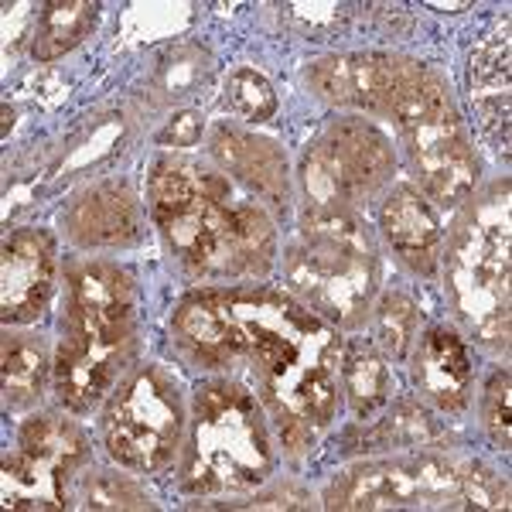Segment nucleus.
<instances>
[{
  "label": "nucleus",
  "instance_id": "nucleus-1",
  "mask_svg": "<svg viewBox=\"0 0 512 512\" xmlns=\"http://www.w3.org/2000/svg\"><path fill=\"white\" fill-rule=\"evenodd\" d=\"M246 332L256 393L274 417L284 448L301 458L315 451V431L328 427L342 390V338L291 294L270 287L219 291Z\"/></svg>",
  "mask_w": 512,
  "mask_h": 512
},
{
  "label": "nucleus",
  "instance_id": "nucleus-2",
  "mask_svg": "<svg viewBox=\"0 0 512 512\" xmlns=\"http://www.w3.org/2000/svg\"><path fill=\"white\" fill-rule=\"evenodd\" d=\"M151 216L171 253L195 277H263L274 267V222L256 202L236 198L219 171L161 161L147 181Z\"/></svg>",
  "mask_w": 512,
  "mask_h": 512
},
{
  "label": "nucleus",
  "instance_id": "nucleus-3",
  "mask_svg": "<svg viewBox=\"0 0 512 512\" xmlns=\"http://www.w3.org/2000/svg\"><path fill=\"white\" fill-rule=\"evenodd\" d=\"M134 284L113 263H82L69 277L62 345L55 355V393L86 414L113 390L137 345Z\"/></svg>",
  "mask_w": 512,
  "mask_h": 512
},
{
  "label": "nucleus",
  "instance_id": "nucleus-4",
  "mask_svg": "<svg viewBox=\"0 0 512 512\" xmlns=\"http://www.w3.org/2000/svg\"><path fill=\"white\" fill-rule=\"evenodd\" d=\"M270 475L274 444L253 393L229 379L198 386L192 448L181 468V489L188 495L250 492Z\"/></svg>",
  "mask_w": 512,
  "mask_h": 512
},
{
  "label": "nucleus",
  "instance_id": "nucleus-5",
  "mask_svg": "<svg viewBox=\"0 0 512 512\" xmlns=\"http://www.w3.org/2000/svg\"><path fill=\"white\" fill-rule=\"evenodd\" d=\"M294 291L311 304L355 325L379 280L376 250L362 222L345 205H311L304 219V236L287 260Z\"/></svg>",
  "mask_w": 512,
  "mask_h": 512
},
{
  "label": "nucleus",
  "instance_id": "nucleus-6",
  "mask_svg": "<svg viewBox=\"0 0 512 512\" xmlns=\"http://www.w3.org/2000/svg\"><path fill=\"white\" fill-rule=\"evenodd\" d=\"M448 291L472 335L492 345L509 338V188L495 185L461 219L448 250Z\"/></svg>",
  "mask_w": 512,
  "mask_h": 512
},
{
  "label": "nucleus",
  "instance_id": "nucleus-7",
  "mask_svg": "<svg viewBox=\"0 0 512 512\" xmlns=\"http://www.w3.org/2000/svg\"><path fill=\"white\" fill-rule=\"evenodd\" d=\"M396 120L424 192L441 205L465 202L478 181V154L444 79L427 69Z\"/></svg>",
  "mask_w": 512,
  "mask_h": 512
},
{
  "label": "nucleus",
  "instance_id": "nucleus-8",
  "mask_svg": "<svg viewBox=\"0 0 512 512\" xmlns=\"http://www.w3.org/2000/svg\"><path fill=\"white\" fill-rule=\"evenodd\" d=\"M185 434L178 383L161 366L137 369L113 393L103 417L106 451L130 472L154 475L175 461Z\"/></svg>",
  "mask_w": 512,
  "mask_h": 512
},
{
  "label": "nucleus",
  "instance_id": "nucleus-9",
  "mask_svg": "<svg viewBox=\"0 0 512 512\" xmlns=\"http://www.w3.org/2000/svg\"><path fill=\"white\" fill-rule=\"evenodd\" d=\"M461 499H465V468L441 454L369 461L345 472L325 495L332 509H400L420 502L458 506Z\"/></svg>",
  "mask_w": 512,
  "mask_h": 512
},
{
  "label": "nucleus",
  "instance_id": "nucleus-10",
  "mask_svg": "<svg viewBox=\"0 0 512 512\" xmlns=\"http://www.w3.org/2000/svg\"><path fill=\"white\" fill-rule=\"evenodd\" d=\"M86 437L72 420L41 414L21 424L18 448L4 454L7 509H59L65 482L86 461Z\"/></svg>",
  "mask_w": 512,
  "mask_h": 512
},
{
  "label": "nucleus",
  "instance_id": "nucleus-11",
  "mask_svg": "<svg viewBox=\"0 0 512 512\" xmlns=\"http://www.w3.org/2000/svg\"><path fill=\"white\" fill-rule=\"evenodd\" d=\"M393 175V151L376 127L342 120L325 130L304 161L315 205H352L373 198Z\"/></svg>",
  "mask_w": 512,
  "mask_h": 512
},
{
  "label": "nucleus",
  "instance_id": "nucleus-12",
  "mask_svg": "<svg viewBox=\"0 0 512 512\" xmlns=\"http://www.w3.org/2000/svg\"><path fill=\"white\" fill-rule=\"evenodd\" d=\"M427 65L400 55L379 52H352V55H325L308 69L311 89L335 106H355L373 117H400L403 106L414 99Z\"/></svg>",
  "mask_w": 512,
  "mask_h": 512
},
{
  "label": "nucleus",
  "instance_id": "nucleus-13",
  "mask_svg": "<svg viewBox=\"0 0 512 512\" xmlns=\"http://www.w3.org/2000/svg\"><path fill=\"white\" fill-rule=\"evenodd\" d=\"M55 287V246L41 229H18L4 243L0 267V318L28 325L41 318Z\"/></svg>",
  "mask_w": 512,
  "mask_h": 512
},
{
  "label": "nucleus",
  "instance_id": "nucleus-14",
  "mask_svg": "<svg viewBox=\"0 0 512 512\" xmlns=\"http://www.w3.org/2000/svg\"><path fill=\"white\" fill-rule=\"evenodd\" d=\"M509 89V18H502L475 45L472 65H468V93H472L478 127L485 130V137L502 158H509Z\"/></svg>",
  "mask_w": 512,
  "mask_h": 512
},
{
  "label": "nucleus",
  "instance_id": "nucleus-15",
  "mask_svg": "<svg viewBox=\"0 0 512 512\" xmlns=\"http://www.w3.org/2000/svg\"><path fill=\"white\" fill-rule=\"evenodd\" d=\"M175 335L181 349L192 355L195 362H205L209 369L246 359V332L229 315L219 291L185 297L175 311Z\"/></svg>",
  "mask_w": 512,
  "mask_h": 512
},
{
  "label": "nucleus",
  "instance_id": "nucleus-16",
  "mask_svg": "<svg viewBox=\"0 0 512 512\" xmlns=\"http://www.w3.org/2000/svg\"><path fill=\"white\" fill-rule=\"evenodd\" d=\"M414 383L434 407L458 414L472 393V359L451 328H431L417 342L414 352Z\"/></svg>",
  "mask_w": 512,
  "mask_h": 512
},
{
  "label": "nucleus",
  "instance_id": "nucleus-17",
  "mask_svg": "<svg viewBox=\"0 0 512 512\" xmlns=\"http://www.w3.org/2000/svg\"><path fill=\"white\" fill-rule=\"evenodd\" d=\"M212 158L226 171H233L243 185H250L263 202L277 205V209L287 205L291 185H287V161L277 144L246 134V130L219 127L212 134Z\"/></svg>",
  "mask_w": 512,
  "mask_h": 512
},
{
  "label": "nucleus",
  "instance_id": "nucleus-18",
  "mask_svg": "<svg viewBox=\"0 0 512 512\" xmlns=\"http://www.w3.org/2000/svg\"><path fill=\"white\" fill-rule=\"evenodd\" d=\"M69 236L82 250L127 246L140 236V212L127 188L96 185L69 209Z\"/></svg>",
  "mask_w": 512,
  "mask_h": 512
},
{
  "label": "nucleus",
  "instance_id": "nucleus-19",
  "mask_svg": "<svg viewBox=\"0 0 512 512\" xmlns=\"http://www.w3.org/2000/svg\"><path fill=\"white\" fill-rule=\"evenodd\" d=\"M383 233L403 263L417 274H434L441 256V219L414 188L400 185L383 205Z\"/></svg>",
  "mask_w": 512,
  "mask_h": 512
},
{
  "label": "nucleus",
  "instance_id": "nucleus-20",
  "mask_svg": "<svg viewBox=\"0 0 512 512\" xmlns=\"http://www.w3.org/2000/svg\"><path fill=\"white\" fill-rule=\"evenodd\" d=\"M96 18H99V4H89V0H52L38 14L31 55L38 62L62 59L79 41L89 38V31L96 28Z\"/></svg>",
  "mask_w": 512,
  "mask_h": 512
},
{
  "label": "nucleus",
  "instance_id": "nucleus-21",
  "mask_svg": "<svg viewBox=\"0 0 512 512\" xmlns=\"http://www.w3.org/2000/svg\"><path fill=\"white\" fill-rule=\"evenodd\" d=\"M342 390L352 403L355 417H373L379 407L390 403L393 376L386 359L369 342L342 345Z\"/></svg>",
  "mask_w": 512,
  "mask_h": 512
},
{
  "label": "nucleus",
  "instance_id": "nucleus-22",
  "mask_svg": "<svg viewBox=\"0 0 512 512\" xmlns=\"http://www.w3.org/2000/svg\"><path fill=\"white\" fill-rule=\"evenodd\" d=\"M48 376V349L35 335L4 338V403L7 410H28L41 396Z\"/></svg>",
  "mask_w": 512,
  "mask_h": 512
},
{
  "label": "nucleus",
  "instance_id": "nucleus-23",
  "mask_svg": "<svg viewBox=\"0 0 512 512\" xmlns=\"http://www.w3.org/2000/svg\"><path fill=\"white\" fill-rule=\"evenodd\" d=\"M441 434V427L434 424L420 403L400 400L393 407V414L379 420L376 427H369L362 434V451H393V448H424L427 441Z\"/></svg>",
  "mask_w": 512,
  "mask_h": 512
},
{
  "label": "nucleus",
  "instance_id": "nucleus-24",
  "mask_svg": "<svg viewBox=\"0 0 512 512\" xmlns=\"http://www.w3.org/2000/svg\"><path fill=\"white\" fill-rule=\"evenodd\" d=\"M417 335V304L407 294H386L376 308V338L393 359H403Z\"/></svg>",
  "mask_w": 512,
  "mask_h": 512
},
{
  "label": "nucleus",
  "instance_id": "nucleus-25",
  "mask_svg": "<svg viewBox=\"0 0 512 512\" xmlns=\"http://www.w3.org/2000/svg\"><path fill=\"white\" fill-rule=\"evenodd\" d=\"M229 99L246 120H270L277 113V93L267 82V76H260L250 65H239V69L229 76Z\"/></svg>",
  "mask_w": 512,
  "mask_h": 512
},
{
  "label": "nucleus",
  "instance_id": "nucleus-26",
  "mask_svg": "<svg viewBox=\"0 0 512 512\" xmlns=\"http://www.w3.org/2000/svg\"><path fill=\"white\" fill-rule=\"evenodd\" d=\"M86 506L89 509H147L144 489L117 472H96L86 485Z\"/></svg>",
  "mask_w": 512,
  "mask_h": 512
},
{
  "label": "nucleus",
  "instance_id": "nucleus-27",
  "mask_svg": "<svg viewBox=\"0 0 512 512\" xmlns=\"http://www.w3.org/2000/svg\"><path fill=\"white\" fill-rule=\"evenodd\" d=\"M280 11H284V21L294 31H301L308 38L332 35L349 21V7L345 4H284Z\"/></svg>",
  "mask_w": 512,
  "mask_h": 512
},
{
  "label": "nucleus",
  "instance_id": "nucleus-28",
  "mask_svg": "<svg viewBox=\"0 0 512 512\" xmlns=\"http://www.w3.org/2000/svg\"><path fill=\"white\" fill-rule=\"evenodd\" d=\"M482 417H485V427H489L492 441L506 451L509 448V417H512V393H509L506 369L492 376L489 390H485V400H482Z\"/></svg>",
  "mask_w": 512,
  "mask_h": 512
},
{
  "label": "nucleus",
  "instance_id": "nucleus-29",
  "mask_svg": "<svg viewBox=\"0 0 512 512\" xmlns=\"http://www.w3.org/2000/svg\"><path fill=\"white\" fill-rule=\"evenodd\" d=\"M198 137H202V117L192 110L175 113L168 127L161 130V144H175V147H195Z\"/></svg>",
  "mask_w": 512,
  "mask_h": 512
},
{
  "label": "nucleus",
  "instance_id": "nucleus-30",
  "mask_svg": "<svg viewBox=\"0 0 512 512\" xmlns=\"http://www.w3.org/2000/svg\"><path fill=\"white\" fill-rule=\"evenodd\" d=\"M434 11H465L468 4H431Z\"/></svg>",
  "mask_w": 512,
  "mask_h": 512
}]
</instances>
